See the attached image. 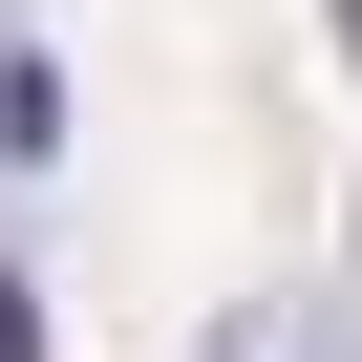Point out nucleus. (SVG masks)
I'll return each mask as SVG.
<instances>
[{
  "label": "nucleus",
  "mask_w": 362,
  "mask_h": 362,
  "mask_svg": "<svg viewBox=\"0 0 362 362\" xmlns=\"http://www.w3.org/2000/svg\"><path fill=\"white\" fill-rule=\"evenodd\" d=\"M341 64H362V0H341Z\"/></svg>",
  "instance_id": "nucleus-2"
},
{
  "label": "nucleus",
  "mask_w": 362,
  "mask_h": 362,
  "mask_svg": "<svg viewBox=\"0 0 362 362\" xmlns=\"http://www.w3.org/2000/svg\"><path fill=\"white\" fill-rule=\"evenodd\" d=\"M277 341H298V320H214V362H277Z\"/></svg>",
  "instance_id": "nucleus-1"
},
{
  "label": "nucleus",
  "mask_w": 362,
  "mask_h": 362,
  "mask_svg": "<svg viewBox=\"0 0 362 362\" xmlns=\"http://www.w3.org/2000/svg\"><path fill=\"white\" fill-rule=\"evenodd\" d=\"M277 362H320V341H277Z\"/></svg>",
  "instance_id": "nucleus-3"
}]
</instances>
